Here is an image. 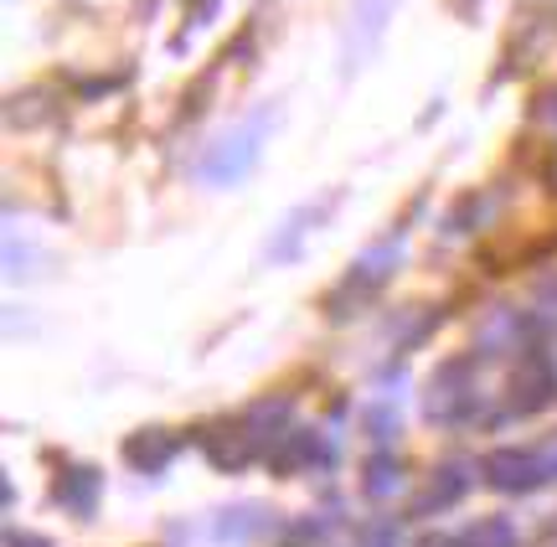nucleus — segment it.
Wrapping results in <instances>:
<instances>
[]
</instances>
